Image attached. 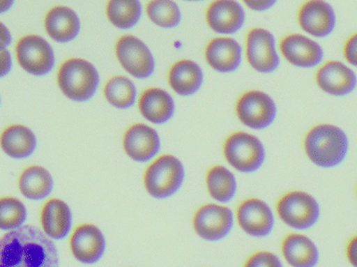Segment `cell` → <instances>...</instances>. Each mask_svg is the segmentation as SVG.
<instances>
[{
    "mask_svg": "<svg viewBox=\"0 0 357 267\" xmlns=\"http://www.w3.org/2000/svg\"><path fill=\"white\" fill-rule=\"evenodd\" d=\"M104 233L94 224L77 227L70 239V249L77 261L84 264H96L106 252Z\"/></svg>",
    "mask_w": 357,
    "mask_h": 267,
    "instance_id": "cell-17",
    "label": "cell"
},
{
    "mask_svg": "<svg viewBox=\"0 0 357 267\" xmlns=\"http://www.w3.org/2000/svg\"><path fill=\"white\" fill-rule=\"evenodd\" d=\"M0 267H59L58 251L39 229L20 227L0 239Z\"/></svg>",
    "mask_w": 357,
    "mask_h": 267,
    "instance_id": "cell-1",
    "label": "cell"
},
{
    "mask_svg": "<svg viewBox=\"0 0 357 267\" xmlns=\"http://www.w3.org/2000/svg\"><path fill=\"white\" fill-rule=\"evenodd\" d=\"M146 14L154 24L162 29L178 26L182 18L180 8L174 0H151L146 6Z\"/></svg>",
    "mask_w": 357,
    "mask_h": 267,
    "instance_id": "cell-30",
    "label": "cell"
},
{
    "mask_svg": "<svg viewBox=\"0 0 357 267\" xmlns=\"http://www.w3.org/2000/svg\"><path fill=\"white\" fill-rule=\"evenodd\" d=\"M304 151L310 162L322 168H333L343 163L349 151L347 134L333 125H318L304 139Z\"/></svg>",
    "mask_w": 357,
    "mask_h": 267,
    "instance_id": "cell-2",
    "label": "cell"
},
{
    "mask_svg": "<svg viewBox=\"0 0 357 267\" xmlns=\"http://www.w3.org/2000/svg\"><path fill=\"white\" fill-rule=\"evenodd\" d=\"M15 0H0V14L10 10L14 4Z\"/></svg>",
    "mask_w": 357,
    "mask_h": 267,
    "instance_id": "cell-38",
    "label": "cell"
},
{
    "mask_svg": "<svg viewBox=\"0 0 357 267\" xmlns=\"http://www.w3.org/2000/svg\"><path fill=\"white\" fill-rule=\"evenodd\" d=\"M239 228L255 238L268 236L275 226V216L270 206L259 199H248L237 208Z\"/></svg>",
    "mask_w": 357,
    "mask_h": 267,
    "instance_id": "cell-12",
    "label": "cell"
},
{
    "mask_svg": "<svg viewBox=\"0 0 357 267\" xmlns=\"http://www.w3.org/2000/svg\"><path fill=\"white\" fill-rule=\"evenodd\" d=\"M206 187L210 197L216 203H230L237 193V180L229 168L222 165L210 168L206 176Z\"/></svg>",
    "mask_w": 357,
    "mask_h": 267,
    "instance_id": "cell-25",
    "label": "cell"
},
{
    "mask_svg": "<svg viewBox=\"0 0 357 267\" xmlns=\"http://www.w3.org/2000/svg\"><path fill=\"white\" fill-rule=\"evenodd\" d=\"M26 218V209L19 199L14 197L0 199V229L16 230Z\"/></svg>",
    "mask_w": 357,
    "mask_h": 267,
    "instance_id": "cell-31",
    "label": "cell"
},
{
    "mask_svg": "<svg viewBox=\"0 0 357 267\" xmlns=\"http://www.w3.org/2000/svg\"><path fill=\"white\" fill-rule=\"evenodd\" d=\"M243 267H283V264L276 254L259 251L250 256Z\"/></svg>",
    "mask_w": 357,
    "mask_h": 267,
    "instance_id": "cell-32",
    "label": "cell"
},
{
    "mask_svg": "<svg viewBox=\"0 0 357 267\" xmlns=\"http://www.w3.org/2000/svg\"><path fill=\"white\" fill-rule=\"evenodd\" d=\"M105 98L107 102L116 109L132 108L135 105L137 98V89L135 84L127 77H112L107 82L104 89Z\"/></svg>",
    "mask_w": 357,
    "mask_h": 267,
    "instance_id": "cell-29",
    "label": "cell"
},
{
    "mask_svg": "<svg viewBox=\"0 0 357 267\" xmlns=\"http://www.w3.org/2000/svg\"><path fill=\"white\" fill-rule=\"evenodd\" d=\"M12 42V36L3 23L0 22V45L8 47Z\"/></svg>",
    "mask_w": 357,
    "mask_h": 267,
    "instance_id": "cell-37",
    "label": "cell"
},
{
    "mask_svg": "<svg viewBox=\"0 0 357 267\" xmlns=\"http://www.w3.org/2000/svg\"><path fill=\"white\" fill-rule=\"evenodd\" d=\"M245 54L252 68L260 73H272L280 66V58L276 48V40L271 31L253 29L245 42Z\"/></svg>",
    "mask_w": 357,
    "mask_h": 267,
    "instance_id": "cell-11",
    "label": "cell"
},
{
    "mask_svg": "<svg viewBox=\"0 0 357 267\" xmlns=\"http://www.w3.org/2000/svg\"><path fill=\"white\" fill-rule=\"evenodd\" d=\"M224 155L231 167L241 174H253L266 161V149L260 139L245 132H236L227 138Z\"/></svg>",
    "mask_w": 357,
    "mask_h": 267,
    "instance_id": "cell-5",
    "label": "cell"
},
{
    "mask_svg": "<svg viewBox=\"0 0 357 267\" xmlns=\"http://www.w3.org/2000/svg\"><path fill=\"white\" fill-rule=\"evenodd\" d=\"M48 36L59 43L73 41L81 31V21L75 10L67 6H56L45 17Z\"/></svg>",
    "mask_w": 357,
    "mask_h": 267,
    "instance_id": "cell-21",
    "label": "cell"
},
{
    "mask_svg": "<svg viewBox=\"0 0 357 267\" xmlns=\"http://www.w3.org/2000/svg\"><path fill=\"white\" fill-rule=\"evenodd\" d=\"M346 254L349 264L354 267H357V235L348 243Z\"/></svg>",
    "mask_w": 357,
    "mask_h": 267,
    "instance_id": "cell-36",
    "label": "cell"
},
{
    "mask_svg": "<svg viewBox=\"0 0 357 267\" xmlns=\"http://www.w3.org/2000/svg\"><path fill=\"white\" fill-rule=\"evenodd\" d=\"M41 224L48 237L56 241L64 239L73 226L70 208L61 199H50L42 210Z\"/></svg>",
    "mask_w": 357,
    "mask_h": 267,
    "instance_id": "cell-23",
    "label": "cell"
},
{
    "mask_svg": "<svg viewBox=\"0 0 357 267\" xmlns=\"http://www.w3.org/2000/svg\"><path fill=\"white\" fill-rule=\"evenodd\" d=\"M185 1H202V0H185Z\"/></svg>",
    "mask_w": 357,
    "mask_h": 267,
    "instance_id": "cell-39",
    "label": "cell"
},
{
    "mask_svg": "<svg viewBox=\"0 0 357 267\" xmlns=\"http://www.w3.org/2000/svg\"><path fill=\"white\" fill-rule=\"evenodd\" d=\"M232 210L222 204H206L195 213L192 220L195 234L209 243H216L229 236L234 226Z\"/></svg>",
    "mask_w": 357,
    "mask_h": 267,
    "instance_id": "cell-7",
    "label": "cell"
},
{
    "mask_svg": "<svg viewBox=\"0 0 357 267\" xmlns=\"http://www.w3.org/2000/svg\"><path fill=\"white\" fill-rule=\"evenodd\" d=\"M280 52L289 64L299 68H314L324 59L320 44L301 33H291L283 38Z\"/></svg>",
    "mask_w": 357,
    "mask_h": 267,
    "instance_id": "cell-15",
    "label": "cell"
},
{
    "mask_svg": "<svg viewBox=\"0 0 357 267\" xmlns=\"http://www.w3.org/2000/svg\"><path fill=\"white\" fill-rule=\"evenodd\" d=\"M17 60L29 75L42 77L54 66V54L50 44L39 36L22 38L17 44Z\"/></svg>",
    "mask_w": 357,
    "mask_h": 267,
    "instance_id": "cell-10",
    "label": "cell"
},
{
    "mask_svg": "<svg viewBox=\"0 0 357 267\" xmlns=\"http://www.w3.org/2000/svg\"><path fill=\"white\" fill-rule=\"evenodd\" d=\"M142 16L140 0H109L107 4V17L117 29H132L137 25Z\"/></svg>",
    "mask_w": 357,
    "mask_h": 267,
    "instance_id": "cell-28",
    "label": "cell"
},
{
    "mask_svg": "<svg viewBox=\"0 0 357 267\" xmlns=\"http://www.w3.org/2000/svg\"><path fill=\"white\" fill-rule=\"evenodd\" d=\"M36 137L31 130L23 125H12L1 135L2 151L15 159L29 157L36 148Z\"/></svg>",
    "mask_w": 357,
    "mask_h": 267,
    "instance_id": "cell-26",
    "label": "cell"
},
{
    "mask_svg": "<svg viewBox=\"0 0 357 267\" xmlns=\"http://www.w3.org/2000/svg\"><path fill=\"white\" fill-rule=\"evenodd\" d=\"M208 25L222 35H233L245 24V12L236 0H214L206 13Z\"/></svg>",
    "mask_w": 357,
    "mask_h": 267,
    "instance_id": "cell-18",
    "label": "cell"
},
{
    "mask_svg": "<svg viewBox=\"0 0 357 267\" xmlns=\"http://www.w3.org/2000/svg\"><path fill=\"white\" fill-rule=\"evenodd\" d=\"M12 69V56L6 46H0V77H6Z\"/></svg>",
    "mask_w": 357,
    "mask_h": 267,
    "instance_id": "cell-34",
    "label": "cell"
},
{
    "mask_svg": "<svg viewBox=\"0 0 357 267\" xmlns=\"http://www.w3.org/2000/svg\"><path fill=\"white\" fill-rule=\"evenodd\" d=\"M117 60L123 69L136 79L152 77L156 68L154 56L146 43L131 35L123 36L115 46Z\"/></svg>",
    "mask_w": 357,
    "mask_h": 267,
    "instance_id": "cell-9",
    "label": "cell"
},
{
    "mask_svg": "<svg viewBox=\"0 0 357 267\" xmlns=\"http://www.w3.org/2000/svg\"><path fill=\"white\" fill-rule=\"evenodd\" d=\"M318 87L325 93L333 96L351 94L357 87L356 73L340 61H328L317 71Z\"/></svg>",
    "mask_w": 357,
    "mask_h": 267,
    "instance_id": "cell-16",
    "label": "cell"
},
{
    "mask_svg": "<svg viewBox=\"0 0 357 267\" xmlns=\"http://www.w3.org/2000/svg\"><path fill=\"white\" fill-rule=\"evenodd\" d=\"M276 211L283 224L295 230H308L320 218L318 201L304 191H291L283 195L277 203Z\"/></svg>",
    "mask_w": 357,
    "mask_h": 267,
    "instance_id": "cell-6",
    "label": "cell"
},
{
    "mask_svg": "<svg viewBox=\"0 0 357 267\" xmlns=\"http://www.w3.org/2000/svg\"><path fill=\"white\" fill-rule=\"evenodd\" d=\"M344 56L350 65L357 67V33H354L346 42Z\"/></svg>",
    "mask_w": 357,
    "mask_h": 267,
    "instance_id": "cell-33",
    "label": "cell"
},
{
    "mask_svg": "<svg viewBox=\"0 0 357 267\" xmlns=\"http://www.w3.org/2000/svg\"><path fill=\"white\" fill-rule=\"evenodd\" d=\"M241 44L232 38H216L209 42L205 50L208 64L220 73H233L241 66Z\"/></svg>",
    "mask_w": 357,
    "mask_h": 267,
    "instance_id": "cell-19",
    "label": "cell"
},
{
    "mask_svg": "<svg viewBox=\"0 0 357 267\" xmlns=\"http://www.w3.org/2000/svg\"><path fill=\"white\" fill-rule=\"evenodd\" d=\"M283 258L291 267H316L320 258L318 247L303 234L287 235L281 245Z\"/></svg>",
    "mask_w": 357,
    "mask_h": 267,
    "instance_id": "cell-22",
    "label": "cell"
},
{
    "mask_svg": "<svg viewBox=\"0 0 357 267\" xmlns=\"http://www.w3.org/2000/svg\"><path fill=\"white\" fill-rule=\"evenodd\" d=\"M298 22L308 35L325 38L335 29L337 17L333 6L325 0H308L300 8Z\"/></svg>",
    "mask_w": 357,
    "mask_h": 267,
    "instance_id": "cell-14",
    "label": "cell"
},
{
    "mask_svg": "<svg viewBox=\"0 0 357 267\" xmlns=\"http://www.w3.org/2000/svg\"><path fill=\"white\" fill-rule=\"evenodd\" d=\"M203 82V70L199 65L193 61H178L169 70V86L178 96H193L201 89Z\"/></svg>",
    "mask_w": 357,
    "mask_h": 267,
    "instance_id": "cell-24",
    "label": "cell"
},
{
    "mask_svg": "<svg viewBox=\"0 0 357 267\" xmlns=\"http://www.w3.org/2000/svg\"><path fill=\"white\" fill-rule=\"evenodd\" d=\"M138 108L140 114L154 125L169 123L176 110L173 96L160 88L146 90L140 98Z\"/></svg>",
    "mask_w": 357,
    "mask_h": 267,
    "instance_id": "cell-20",
    "label": "cell"
},
{
    "mask_svg": "<svg viewBox=\"0 0 357 267\" xmlns=\"http://www.w3.org/2000/svg\"><path fill=\"white\" fill-rule=\"evenodd\" d=\"M123 144L130 159L138 163H146L156 159L161 149V139L154 128L135 123L126 131Z\"/></svg>",
    "mask_w": 357,
    "mask_h": 267,
    "instance_id": "cell-13",
    "label": "cell"
},
{
    "mask_svg": "<svg viewBox=\"0 0 357 267\" xmlns=\"http://www.w3.org/2000/svg\"><path fill=\"white\" fill-rule=\"evenodd\" d=\"M185 174V167L180 159L173 155H160L144 171V188L154 199H169L180 190Z\"/></svg>",
    "mask_w": 357,
    "mask_h": 267,
    "instance_id": "cell-4",
    "label": "cell"
},
{
    "mask_svg": "<svg viewBox=\"0 0 357 267\" xmlns=\"http://www.w3.org/2000/svg\"><path fill=\"white\" fill-rule=\"evenodd\" d=\"M236 114L245 127L264 130L271 127L276 119L277 106L266 92L252 90L243 93L237 100Z\"/></svg>",
    "mask_w": 357,
    "mask_h": 267,
    "instance_id": "cell-8",
    "label": "cell"
},
{
    "mask_svg": "<svg viewBox=\"0 0 357 267\" xmlns=\"http://www.w3.org/2000/svg\"><path fill=\"white\" fill-rule=\"evenodd\" d=\"M54 182L47 170L40 166L25 169L19 178V188L25 197L33 201L45 199L52 192Z\"/></svg>",
    "mask_w": 357,
    "mask_h": 267,
    "instance_id": "cell-27",
    "label": "cell"
},
{
    "mask_svg": "<svg viewBox=\"0 0 357 267\" xmlns=\"http://www.w3.org/2000/svg\"><path fill=\"white\" fill-rule=\"evenodd\" d=\"M243 3L256 12L270 10L276 4L277 0H243Z\"/></svg>",
    "mask_w": 357,
    "mask_h": 267,
    "instance_id": "cell-35",
    "label": "cell"
},
{
    "mask_svg": "<svg viewBox=\"0 0 357 267\" xmlns=\"http://www.w3.org/2000/svg\"><path fill=\"white\" fill-rule=\"evenodd\" d=\"M58 85L66 98L73 102H87L93 98L100 85V75L93 64L84 59H70L59 69Z\"/></svg>",
    "mask_w": 357,
    "mask_h": 267,
    "instance_id": "cell-3",
    "label": "cell"
}]
</instances>
